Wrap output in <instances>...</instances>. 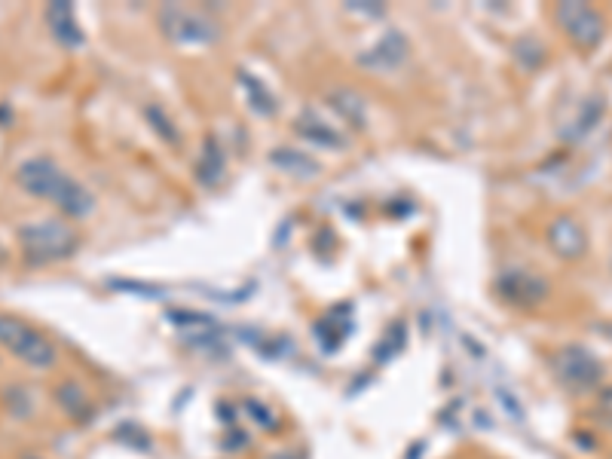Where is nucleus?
Instances as JSON below:
<instances>
[{"instance_id": "f257e3e1", "label": "nucleus", "mask_w": 612, "mask_h": 459, "mask_svg": "<svg viewBox=\"0 0 612 459\" xmlns=\"http://www.w3.org/2000/svg\"><path fill=\"white\" fill-rule=\"evenodd\" d=\"M13 181L34 199L49 202L65 221H83L95 212V196L71 178L53 157H28L16 166Z\"/></svg>"}, {"instance_id": "f03ea898", "label": "nucleus", "mask_w": 612, "mask_h": 459, "mask_svg": "<svg viewBox=\"0 0 612 459\" xmlns=\"http://www.w3.org/2000/svg\"><path fill=\"white\" fill-rule=\"evenodd\" d=\"M19 239V251L22 261L28 267H49L68 261L80 251L83 239L77 233L74 224H68L65 218H43V221H25L16 230Z\"/></svg>"}, {"instance_id": "7ed1b4c3", "label": "nucleus", "mask_w": 612, "mask_h": 459, "mask_svg": "<svg viewBox=\"0 0 612 459\" xmlns=\"http://www.w3.org/2000/svg\"><path fill=\"white\" fill-rule=\"evenodd\" d=\"M0 349L10 352L16 362L34 368V371H49L59 362V349L43 331L34 325L22 322L19 316L0 313Z\"/></svg>"}, {"instance_id": "20e7f679", "label": "nucleus", "mask_w": 612, "mask_h": 459, "mask_svg": "<svg viewBox=\"0 0 612 459\" xmlns=\"http://www.w3.org/2000/svg\"><path fill=\"white\" fill-rule=\"evenodd\" d=\"M157 22H160V31L178 46H212L221 40V22L193 7L166 4L160 7Z\"/></svg>"}, {"instance_id": "39448f33", "label": "nucleus", "mask_w": 612, "mask_h": 459, "mask_svg": "<svg viewBox=\"0 0 612 459\" xmlns=\"http://www.w3.org/2000/svg\"><path fill=\"white\" fill-rule=\"evenodd\" d=\"M551 371H554V377L560 383H564L567 389H573V392H591L603 380V362L588 346H579V343L560 346L551 355Z\"/></svg>"}, {"instance_id": "423d86ee", "label": "nucleus", "mask_w": 612, "mask_h": 459, "mask_svg": "<svg viewBox=\"0 0 612 459\" xmlns=\"http://www.w3.org/2000/svg\"><path fill=\"white\" fill-rule=\"evenodd\" d=\"M554 22L582 49V53L597 49L603 43V34H606L603 16L588 4H579V0H564V4H557L554 7Z\"/></svg>"}, {"instance_id": "0eeeda50", "label": "nucleus", "mask_w": 612, "mask_h": 459, "mask_svg": "<svg viewBox=\"0 0 612 459\" xmlns=\"http://www.w3.org/2000/svg\"><path fill=\"white\" fill-rule=\"evenodd\" d=\"M496 294L508 306H518V310H536V306H542L551 297V285H548V279H542L533 270L508 267L496 276Z\"/></svg>"}, {"instance_id": "6e6552de", "label": "nucleus", "mask_w": 612, "mask_h": 459, "mask_svg": "<svg viewBox=\"0 0 612 459\" xmlns=\"http://www.w3.org/2000/svg\"><path fill=\"white\" fill-rule=\"evenodd\" d=\"M43 22L53 34V40L68 49V53H77V49L86 46V31L80 28V19H77V10L68 0H53L46 10H43Z\"/></svg>"}, {"instance_id": "1a4fd4ad", "label": "nucleus", "mask_w": 612, "mask_h": 459, "mask_svg": "<svg viewBox=\"0 0 612 459\" xmlns=\"http://www.w3.org/2000/svg\"><path fill=\"white\" fill-rule=\"evenodd\" d=\"M548 245L551 251L557 254L560 261H579L585 258L588 251V233L585 227L579 224V218L573 215H557L551 224H548Z\"/></svg>"}, {"instance_id": "9d476101", "label": "nucleus", "mask_w": 612, "mask_h": 459, "mask_svg": "<svg viewBox=\"0 0 612 459\" xmlns=\"http://www.w3.org/2000/svg\"><path fill=\"white\" fill-rule=\"evenodd\" d=\"M407 56H411V43H407V37L398 31H386L371 49L359 53V65L368 71H395L407 62Z\"/></svg>"}, {"instance_id": "9b49d317", "label": "nucleus", "mask_w": 612, "mask_h": 459, "mask_svg": "<svg viewBox=\"0 0 612 459\" xmlns=\"http://www.w3.org/2000/svg\"><path fill=\"white\" fill-rule=\"evenodd\" d=\"M53 398H56V404L62 407V414H65L71 423L89 426V423L95 420V401H92V395L86 392L83 383H77V380H62V383L53 389Z\"/></svg>"}, {"instance_id": "f8f14e48", "label": "nucleus", "mask_w": 612, "mask_h": 459, "mask_svg": "<svg viewBox=\"0 0 612 459\" xmlns=\"http://www.w3.org/2000/svg\"><path fill=\"white\" fill-rule=\"evenodd\" d=\"M294 132L313 147H328V150H340L346 147V135L337 132L328 120H322L316 111H303L297 120H294Z\"/></svg>"}, {"instance_id": "ddd939ff", "label": "nucleus", "mask_w": 612, "mask_h": 459, "mask_svg": "<svg viewBox=\"0 0 612 459\" xmlns=\"http://www.w3.org/2000/svg\"><path fill=\"white\" fill-rule=\"evenodd\" d=\"M603 114H606V98L603 95H588V98L579 101V111L573 114V120L564 129H560V135H564V141L576 144V141H582L585 135H591L600 126Z\"/></svg>"}, {"instance_id": "4468645a", "label": "nucleus", "mask_w": 612, "mask_h": 459, "mask_svg": "<svg viewBox=\"0 0 612 459\" xmlns=\"http://www.w3.org/2000/svg\"><path fill=\"white\" fill-rule=\"evenodd\" d=\"M270 163L291 175V178H316L322 172V163L313 157V153H306V150H297V147H276L270 153Z\"/></svg>"}, {"instance_id": "2eb2a0df", "label": "nucleus", "mask_w": 612, "mask_h": 459, "mask_svg": "<svg viewBox=\"0 0 612 459\" xmlns=\"http://www.w3.org/2000/svg\"><path fill=\"white\" fill-rule=\"evenodd\" d=\"M227 175V157L224 150L215 138H206V144H202V153L196 160V178L202 187H218Z\"/></svg>"}, {"instance_id": "dca6fc26", "label": "nucleus", "mask_w": 612, "mask_h": 459, "mask_svg": "<svg viewBox=\"0 0 612 459\" xmlns=\"http://www.w3.org/2000/svg\"><path fill=\"white\" fill-rule=\"evenodd\" d=\"M328 105L334 108L337 117H343L352 129H365L368 123V111H365V101L355 89H334L328 92Z\"/></svg>"}, {"instance_id": "f3484780", "label": "nucleus", "mask_w": 612, "mask_h": 459, "mask_svg": "<svg viewBox=\"0 0 612 459\" xmlns=\"http://www.w3.org/2000/svg\"><path fill=\"white\" fill-rule=\"evenodd\" d=\"M239 83L245 86V92L251 98V111H258L261 117H273L276 114V98L270 95V89L261 80H254L248 71H239Z\"/></svg>"}, {"instance_id": "a211bd4d", "label": "nucleus", "mask_w": 612, "mask_h": 459, "mask_svg": "<svg viewBox=\"0 0 612 459\" xmlns=\"http://www.w3.org/2000/svg\"><path fill=\"white\" fill-rule=\"evenodd\" d=\"M0 398H4V407L16 417V420H28L31 411H34V398L25 386L13 383V386H4L0 389Z\"/></svg>"}, {"instance_id": "6ab92c4d", "label": "nucleus", "mask_w": 612, "mask_h": 459, "mask_svg": "<svg viewBox=\"0 0 612 459\" xmlns=\"http://www.w3.org/2000/svg\"><path fill=\"white\" fill-rule=\"evenodd\" d=\"M147 123L153 126V132H157L166 144H181V132H178V126L172 123V117L166 114V108H160V105H147Z\"/></svg>"}, {"instance_id": "aec40b11", "label": "nucleus", "mask_w": 612, "mask_h": 459, "mask_svg": "<svg viewBox=\"0 0 612 459\" xmlns=\"http://www.w3.org/2000/svg\"><path fill=\"white\" fill-rule=\"evenodd\" d=\"M515 59L527 68V71H536L545 65V46L536 40V37H524L515 43Z\"/></svg>"}, {"instance_id": "412c9836", "label": "nucleus", "mask_w": 612, "mask_h": 459, "mask_svg": "<svg viewBox=\"0 0 612 459\" xmlns=\"http://www.w3.org/2000/svg\"><path fill=\"white\" fill-rule=\"evenodd\" d=\"M407 343V328L401 325V322H395L389 331H386V337H383V349H377V359H392L395 352H401V346Z\"/></svg>"}, {"instance_id": "4be33fe9", "label": "nucleus", "mask_w": 612, "mask_h": 459, "mask_svg": "<svg viewBox=\"0 0 612 459\" xmlns=\"http://www.w3.org/2000/svg\"><path fill=\"white\" fill-rule=\"evenodd\" d=\"M245 411H248V414L254 417V423H261V426H264L267 432H273V429L279 426V423H276V417H273V414L267 411V407H264L261 401L248 398V401H245Z\"/></svg>"}, {"instance_id": "5701e85b", "label": "nucleus", "mask_w": 612, "mask_h": 459, "mask_svg": "<svg viewBox=\"0 0 612 459\" xmlns=\"http://www.w3.org/2000/svg\"><path fill=\"white\" fill-rule=\"evenodd\" d=\"M346 10L362 13V16H374V19H380V16L386 13V7H383V4H374V0H359V4H349Z\"/></svg>"}, {"instance_id": "b1692460", "label": "nucleus", "mask_w": 612, "mask_h": 459, "mask_svg": "<svg viewBox=\"0 0 612 459\" xmlns=\"http://www.w3.org/2000/svg\"><path fill=\"white\" fill-rule=\"evenodd\" d=\"M7 261H10V248L0 242V267H7Z\"/></svg>"}, {"instance_id": "393cba45", "label": "nucleus", "mask_w": 612, "mask_h": 459, "mask_svg": "<svg viewBox=\"0 0 612 459\" xmlns=\"http://www.w3.org/2000/svg\"><path fill=\"white\" fill-rule=\"evenodd\" d=\"M19 459H43V456H40V453H22Z\"/></svg>"}, {"instance_id": "a878e982", "label": "nucleus", "mask_w": 612, "mask_h": 459, "mask_svg": "<svg viewBox=\"0 0 612 459\" xmlns=\"http://www.w3.org/2000/svg\"><path fill=\"white\" fill-rule=\"evenodd\" d=\"M603 401H609V404H612V389H606V392H603Z\"/></svg>"}]
</instances>
